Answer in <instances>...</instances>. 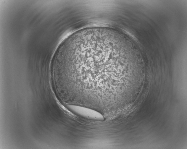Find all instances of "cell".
Wrapping results in <instances>:
<instances>
[{
  "label": "cell",
  "instance_id": "1",
  "mask_svg": "<svg viewBox=\"0 0 187 149\" xmlns=\"http://www.w3.org/2000/svg\"><path fill=\"white\" fill-rule=\"evenodd\" d=\"M111 45L100 41H92L79 53L70 69V80L73 85L93 84L103 86L109 78L112 62L115 61Z\"/></svg>",
  "mask_w": 187,
  "mask_h": 149
},
{
  "label": "cell",
  "instance_id": "2",
  "mask_svg": "<svg viewBox=\"0 0 187 149\" xmlns=\"http://www.w3.org/2000/svg\"><path fill=\"white\" fill-rule=\"evenodd\" d=\"M75 108L76 112L84 117L98 120L104 119L103 116L94 110L81 106H76Z\"/></svg>",
  "mask_w": 187,
  "mask_h": 149
}]
</instances>
